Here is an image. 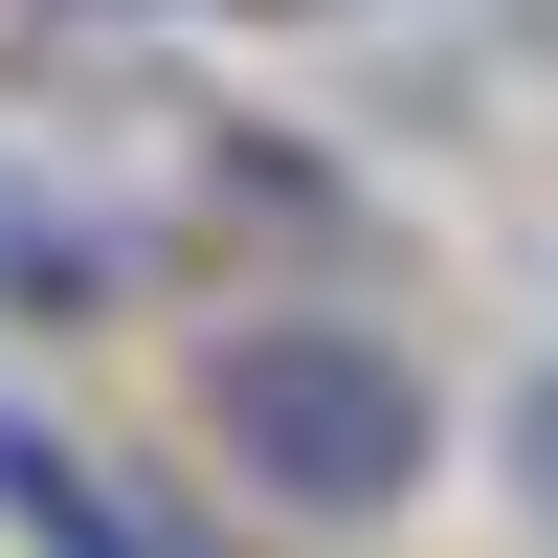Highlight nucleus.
Returning a JSON list of instances; mask_svg holds the SVG:
<instances>
[{
    "label": "nucleus",
    "mask_w": 558,
    "mask_h": 558,
    "mask_svg": "<svg viewBox=\"0 0 558 558\" xmlns=\"http://www.w3.org/2000/svg\"><path fill=\"white\" fill-rule=\"evenodd\" d=\"M202 447L268 492V514H402L447 447L425 357L357 336V313H246V336H202Z\"/></svg>",
    "instance_id": "1"
},
{
    "label": "nucleus",
    "mask_w": 558,
    "mask_h": 558,
    "mask_svg": "<svg viewBox=\"0 0 558 558\" xmlns=\"http://www.w3.org/2000/svg\"><path fill=\"white\" fill-rule=\"evenodd\" d=\"M0 536H23V558H179L89 447H45V425H0Z\"/></svg>",
    "instance_id": "2"
},
{
    "label": "nucleus",
    "mask_w": 558,
    "mask_h": 558,
    "mask_svg": "<svg viewBox=\"0 0 558 558\" xmlns=\"http://www.w3.org/2000/svg\"><path fill=\"white\" fill-rule=\"evenodd\" d=\"M514 514L558 536V357H536V380H514Z\"/></svg>",
    "instance_id": "3"
},
{
    "label": "nucleus",
    "mask_w": 558,
    "mask_h": 558,
    "mask_svg": "<svg viewBox=\"0 0 558 558\" xmlns=\"http://www.w3.org/2000/svg\"><path fill=\"white\" fill-rule=\"evenodd\" d=\"M514 23H536V45H558V0H514Z\"/></svg>",
    "instance_id": "4"
}]
</instances>
